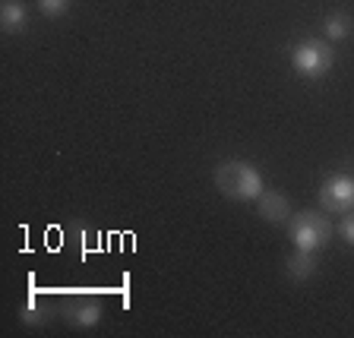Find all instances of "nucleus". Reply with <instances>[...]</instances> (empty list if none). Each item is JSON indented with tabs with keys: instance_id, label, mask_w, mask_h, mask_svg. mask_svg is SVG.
I'll use <instances>...</instances> for the list:
<instances>
[{
	"instance_id": "nucleus-1",
	"label": "nucleus",
	"mask_w": 354,
	"mask_h": 338,
	"mask_svg": "<svg viewBox=\"0 0 354 338\" xmlns=\"http://www.w3.org/2000/svg\"><path fill=\"white\" fill-rule=\"evenodd\" d=\"M215 187L225 199H234V203H257V196L266 190L263 187V174L253 168L250 162H241V158H228L212 171Z\"/></svg>"
},
{
	"instance_id": "nucleus-2",
	"label": "nucleus",
	"mask_w": 354,
	"mask_h": 338,
	"mask_svg": "<svg viewBox=\"0 0 354 338\" xmlns=\"http://www.w3.org/2000/svg\"><path fill=\"white\" fill-rule=\"evenodd\" d=\"M329 234H332V225L323 212H297L288 218V237L295 241L297 250H307V253H317L323 250L326 243H329Z\"/></svg>"
},
{
	"instance_id": "nucleus-3",
	"label": "nucleus",
	"mask_w": 354,
	"mask_h": 338,
	"mask_svg": "<svg viewBox=\"0 0 354 338\" xmlns=\"http://www.w3.org/2000/svg\"><path fill=\"white\" fill-rule=\"evenodd\" d=\"M335 64V51H332L329 41H319V38H307V41H297L291 48V66L295 73L304 79H319L326 76Z\"/></svg>"
},
{
	"instance_id": "nucleus-4",
	"label": "nucleus",
	"mask_w": 354,
	"mask_h": 338,
	"mask_svg": "<svg viewBox=\"0 0 354 338\" xmlns=\"http://www.w3.org/2000/svg\"><path fill=\"white\" fill-rule=\"evenodd\" d=\"M319 203L329 212H351L354 209V177L348 174H332L326 177V184L319 187Z\"/></svg>"
},
{
	"instance_id": "nucleus-5",
	"label": "nucleus",
	"mask_w": 354,
	"mask_h": 338,
	"mask_svg": "<svg viewBox=\"0 0 354 338\" xmlns=\"http://www.w3.org/2000/svg\"><path fill=\"white\" fill-rule=\"evenodd\" d=\"M257 215L263 221H269V225H281V221L291 218V203L279 190H263L257 196Z\"/></svg>"
},
{
	"instance_id": "nucleus-6",
	"label": "nucleus",
	"mask_w": 354,
	"mask_h": 338,
	"mask_svg": "<svg viewBox=\"0 0 354 338\" xmlns=\"http://www.w3.org/2000/svg\"><path fill=\"white\" fill-rule=\"evenodd\" d=\"M285 275L291 281H297V285H304V281H310L313 275H317V256L307 250H295L291 256L285 259Z\"/></svg>"
},
{
	"instance_id": "nucleus-7",
	"label": "nucleus",
	"mask_w": 354,
	"mask_h": 338,
	"mask_svg": "<svg viewBox=\"0 0 354 338\" xmlns=\"http://www.w3.org/2000/svg\"><path fill=\"white\" fill-rule=\"evenodd\" d=\"M26 22H29L26 3L22 0H3V7H0V29L7 35H16V32L26 29Z\"/></svg>"
},
{
	"instance_id": "nucleus-8",
	"label": "nucleus",
	"mask_w": 354,
	"mask_h": 338,
	"mask_svg": "<svg viewBox=\"0 0 354 338\" xmlns=\"http://www.w3.org/2000/svg\"><path fill=\"white\" fill-rule=\"evenodd\" d=\"M66 319L76 329H95L102 323V307L98 303H80V307H66Z\"/></svg>"
},
{
	"instance_id": "nucleus-9",
	"label": "nucleus",
	"mask_w": 354,
	"mask_h": 338,
	"mask_svg": "<svg viewBox=\"0 0 354 338\" xmlns=\"http://www.w3.org/2000/svg\"><path fill=\"white\" fill-rule=\"evenodd\" d=\"M351 29H354V19L348 13H329L323 19V32H326V38L329 41H342V38H348L351 35Z\"/></svg>"
},
{
	"instance_id": "nucleus-10",
	"label": "nucleus",
	"mask_w": 354,
	"mask_h": 338,
	"mask_svg": "<svg viewBox=\"0 0 354 338\" xmlns=\"http://www.w3.org/2000/svg\"><path fill=\"white\" fill-rule=\"evenodd\" d=\"M19 317H22V323H29V326H41V323H44V317H41V303H38V297H29V301L22 303Z\"/></svg>"
},
{
	"instance_id": "nucleus-11",
	"label": "nucleus",
	"mask_w": 354,
	"mask_h": 338,
	"mask_svg": "<svg viewBox=\"0 0 354 338\" xmlns=\"http://www.w3.org/2000/svg\"><path fill=\"white\" fill-rule=\"evenodd\" d=\"M38 10H41L44 16H51V19H57V16H64L66 10L73 7V0H35Z\"/></svg>"
},
{
	"instance_id": "nucleus-12",
	"label": "nucleus",
	"mask_w": 354,
	"mask_h": 338,
	"mask_svg": "<svg viewBox=\"0 0 354 338\" xmlns=\"http://www.w3.org/2000/svg\"><path fill=\"white\" fill-rule=\"evenodd\" d=\"M339 237H342L345 243H351V247H354V209H351V212H345V218H342Z\"/></svg>"
}]
</instances>
